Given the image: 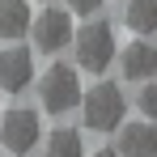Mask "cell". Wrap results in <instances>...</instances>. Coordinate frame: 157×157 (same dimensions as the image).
I'll use <instances>...</instances> for the list:
<instances>
[{"label":"cell","instance_id":"8fae6325","mask_svg":"<svg viewBox=\"0 0 157 157\" xmlns=\"http://www.w3.org/2000/svg\"><path fill=\"white\" fill-rule=\"evenodd\" d=\"M43 149H47V157H81V132L77 128H55Z\"/></svg>","mask_w":157,"mask_h":157},{"label":"cell","instance_id":"9c48e42d","mask_svg":"<svg viewBox=\"0 0 157 157\" xmlns=\"http://www.w3.org/2000/svg\"><path fill=\"white\" fill-rule=\"evenodd\" d=\"M30 0H0V38L4 43H17L21 34H30Z\"/></svg>","mask_w":157,"mask_h":157},{"label":"cell","instance_id":"7a4b0ae2","mask_svg":"<svg viewBox=\"0 0 157 157\" xmlns=\"http://www.w3.org/2000/svg\"><path fill=\"white\" fill-rule=\"evenodd\" d=\"M38 102L47 115H68L72 106H81V77L72 64H51L47 77L38 81Z\"/></svg>","mask_w":157,"mask_h":157},{"label":"cell","instance_id":"30bf717a","mask_svg":"<svg viewBox=\"0 0 157 157\" xmlns=\"http://www.w3.org/2000/svg\"><path fill=\"white\" fill-rule=\"evenodd\" d=\"M123 26L140 38H153L157 34V0H128L123 9Z\"/></svg>","mask_w":157,"mask_h":157},{"label":"cell","instance_id":"4fadbf2b","mask_svg":"<svg viewBox=\"0 0 157 157\" xmlns=\"http://www.w3.org/2000/svg\"><path fill=\"white\" fill-rule=\"evenodd\" d=\"M68 9H72V13H81V17H94V13L102 9V0H68Z\"/></svg>","mask_w":157,"mask_h":157},{"label":"cell","instance_id":"7c38bea8","mask_svg":"<svg viewBox=\"0 0 157 157\" xmlns=\"http://www.w3.org/2000/svg\"><path fill=\"white\" fill-rule=\"evenodd\" d=\"M136 106H140V115H144V119H157V81H140Z\"/></svg>","mask_w":157,"mask_h":157},{"label":"cell","instance_id":"8992f818","mask_svg":"<svg viewBox=\"0 0 157 157\" xmlns=\"http://www.w3.org/2000/svg\"><path fill=\"white\" fill-rule=\"evenodd\" d=\"M30 81H34V51L30 47L0 51V89L4 94H26Z\"/></svg>","mask_w":157,"mask_h":157},{"label":"cell","instance_id":"9a60e30c","mask_svg":"<svg viewBox=\"0 0 157 157\" xmlns=\"http://www.w3.org/2000/svg\"><path fill=\"white\" fill-rule=\"evenodd\" d=\"M0 157H4V153H0Z\"/></svg>","mask_w":157,"mask_h":157},{"label":"cell","instance_id":"5b68a950","mask_svg":"<svg viewBox=\"0 0 157 157\" xmlns=\"http://www.w3.org/2000/svg\"><path fill=\"white\" fill-rule=\"evenodd\" d=\"M72 13L68 9H43L34 21H30V43L38 47L43 55H55V51H64L68 43H72Z\"/></svg>","mask_w":157,"mask_h":157},{"label":"cell","instance_id":"6da1fadb","mask_svg":"<svg viewBox=\"0 0 157 157\" xmlns=\"http://www.w3.org/2000/svg\"><path fill=\"white\" fill-rule=\"evenodd\" d=\"M128 119V98H123V89L119 85H94L85 98H81V123L89 132H115L119 123Z\"/></svg>","mask_w":157,"mask_h":157},{"label":"cell","instance_id":"277c9868","mask_svg":"<svg viewBox=\"0 0 157 157\" xmlns=\"http://www.w3.org/2000/svg\"><path fill=\"white\" fill-rule=\"evenodd\" d=\"M38 140H43V119H38V110H30V106L4 110V119H0V144H4L9 153L26 157L30 149H38Z\"/></svg>","mask_w":157,"mask_h":157},{"label":"cell","instance_id":"52a82bcc","mask_svg":"<svg viewBox=\"0 0 157 157\" xmlns=\"http://www.w3.org/2000/svg\"><path fill=\"white\" fill-rule=\"evenodd\" d=\"M119 157H157V128L153 119H136V123H119Z\"/></svg>","mask_w":157,"mask_h":157},{"label":"cell","instance_id":"3957f363","mask_svg":"<svg viewBox=\"0 0 157 157\" xmlns=\"http://www.w3.org/2000/svg\"><path fill=\"white\" fill-rule=\"evenodd\" d=\"M72 47H77V64L85 72H106L115 59V26L89 21V26H81V34H72Z\"/></svg>","mask_w":157,"mask_h":157},{"label":"cell","instance_id":"ba28073f","mask_svg":"<svg viewBox=\"0 0 157 157\" xmlns=\"http://www.w3.org/2000/svg\"><path fill=\"white\" fill-rule=\"evenodd\" d=\"M119 68H123V77L136 81V85L149 81V77H157V47L149 43V38L136 34V43H128L123 55H119Z\"/></svg>","mask_w":157,"mask_h":157},{"label":"cell","instance_id":"5bb4252c","mask_svg":"<svg viewBox=\"0 0 157 157\" xmlns=\"http://www.w3.org/2000/svg\"><path fill=\"white\" fill-rule=\"evenodd\" d=\"M94 157H119V149H98Z\"/></svg>","mask_w":157,"mask_h":157}]
</instances>
